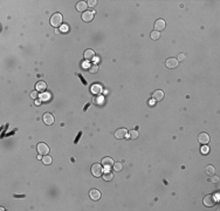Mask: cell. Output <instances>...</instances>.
<instances>
[{"label": "cell", "instance_id": "cell-2", "mask_svg": "<svg viewBox=\"0 0 220 211\" xmlns=\"http://www.w3.org/2000/svg\"><path fill=\"white\" fill-rule=\"evenodd\" d=\"M91 174L95 177H101L103 175V169H102V164L100 163H95L91 165Z\"/></svg>", "mask_w": 220, "mask_h": 211}, {"label": "cell", "instance_id": "cell-15", "mask_svg": "<svg viewBox=\"0 0 220 211\" xmlns=\"http://www.w3.org/2000/svg\"><path fill=\"white\" fill-rule=\"evenodd\" d=\"M102 165L105 168H110L111 165H114V160L111 157H103L102 158Z\"/></svg>", "mask_w": 220, "mask_h": 211}, {"label": "cell", "instance_id": "cell-29", "mask_svg": "<svg viewBox=\"0 0 220 211\" xmlns=\"http://www.w3.org/2000/svg\"><path fill=\"white\" fill-rule=\"evenodd\" d=\"M97 71H98V68H97V66H96V65H93L91 67L89 68V72H90V73H96Z\"/></svg>", "mask_w": 220, "mask_h": 211}, {"label": "cell", "instance_id": "cell-7", "mask_svg": "<svg viewBox=\"0 0 220 211\" xmlns=\"http://www.w3.org/2000/svg\"><path fill=\"white\" fill-rule=\"evenodd\" d=\"M127 135H128V130L125 128H119V129H117L115 131V137L118 138V140L127 137Z\"/></svg>", "mask_w": 220, "mask_h": 211}, {"label": "cell", "instance_id": "cell-26", "mask_svg": "<svg viewBox=\"0 0 220 211\" xmlns=\"http://www.w3.org/2000/svg\"><path fill=\"white\" fill-rule=\"evenodd\" d=\"M60 32H62V33H67V32H69V26H68V25H66V24L61 25Z\"/></svg>", "mask_w": 220, "mask_h": 211}, {"label": "cell", "instance_id": "cell-18", "mask_svg": "<svg viewBox=\"0 0 220 211\" xmlns=\"http://www.w3.org/2000/svg\"><path fill=\"white\" fill-rule=\"evenodd\" d=\"M102 176H103V180H104V181H108V182H109V181H111V180L114 178V174H113V172H110V171L103 172Z\"/></svg>", "mask_w": 220, "mask_h": 211}, {"label": "cell", "instance_id": "cell-30", "mask_svg": "<svg viewBox=\"0 0 220 211\" xmlns=\"http://www.w3.org/2000/svg\"><path fill=\"white\" fill-rule=\"evenodd\" d=\"M185 59H186V55H185L184 53H180V54L178 55V58H177L178 61H183V60H185Z\"/></svg>", "mask_w": 220, "mask_h": 211}, {"label": "cell", "instance_id": "cell-19", "mask_svg": "<svg viewBox=\"0 0 220 211\" xmlns=\"http://www.w3.org/2000/svg\"><path fill=\"white\" fill-rule=\"evenodd\" d=\"M127 136L130 137L131 140H136V138L138 137V131H137V130H130V131L128 132Z\"/></svg>", "mask_w": 220, "mask_h": 211}, {"label": "cell", "instance_id": "cell-12", "mask_svg": "<svg viewBox=\"0 0 220 211\" xmlns=\"http://www.w3.org/2000/svg\"><path fill=\"white\" fill-rule=\"evenodd\" d=\"M152 99L155 100V101H162V100L164 99V92L163 91H160V89H157V91H155L152 93Z\"/></svg>", "mask_w": 220, "mask_h": 211}, {"label": "cell", "instance_id": "cell-24", "mask_svg": "<svg viewBox=\"0 0 220 211\" xmlns=\"http://www.w3.org/2000/svg\"><path fill=\"white\" fill-rule=\"evenodd\" d=\"M114 170L115 171H121L122 170V168H123V165H122V163H119V162H117V163H114Z\"/></svg>", "mask_w": 220, "mask_h": 211}, {"label": "cell", "instance_id": "cell-14", "mask_svg": "<svg viewBox=\"0 0 220 211\" xmlns=\"http://www.w3.org/2000/svg\"><path fill=\"white\" fill-rule=\"evenodd\" d=\"M46 88H47V83L45 81H38L35 83V89L39 92H45Z\"/></svg>", "mask_w": 220, "mask_h": 211}, {"label": "cell", "instance_id": "cell-10", "mask_svg": "<svg viewBox=\"0 0 220 211\" xmlns=\"http://www.w3.org/2000/svg\"><path fill=\"white\" fill-rule=\"evenodd\" d=\"M165 27H166V23H165L163 19H158L155 23V31H157V32L163 31Z\"/></svg>", "mask_w": 220, "mask_h": 211}, {"label": "cell", "instance_id": "cell-1", "mask_svg": "<svg viewBox=\"0 0 220 211\" xmlns=\"http://www.w3.org/2000/svg\"><path fill=\"white\" fill-rule=\"evenodd\" d=\"M62 21H63V18L60 13H54L50 18V25L53 27H59L62 25Z\"/></svg>", "mask_w": 220, "mask_h": 211}, {"label": "cell", "instance_id": "cell-16", "mask_svg": "<svg viewBox=\"0 0 220 211\" xmlns=\"http://www.w3.org/2000/svg\"><path fill=\"white\" fill-rule=\"evenodd\" d=\"M102 86L101 85H93L91 86V88H90V92L93 93V94H95V95H98V94H101V92H102Z\"/></svg>", "mask_w": 220, "mask_h": 211}, {"label": "cell", "instance_id": "cell-23", "mask_svg": "<svg viewBox=\"0 0 220 211\" xmlns=\"http://www.w3.org/2000/svg\"><path fill=\"white\" fill-rule=\"evenodd\" d=\"M40 100H41V101H49V100H50V94H48V93L41 94L40 95Z\"/></svg>", "mask_w": 220, "mask_h": 211}, {"label": "cell", "instance_id": "cell-6", "mask_svg": "<svg viewBox=\"0 0 220 211\" xmlns=\"http://www.w3.org/2000/svg\"><path fill=\"white\" fill-rule=\"evenodd\" d=\"M198 140H199V143H201L204 146V144H207L208 142H210V135H208L207 132L203 131L199 134V136H198Z\"/></svg>", "mask_w": 220, "mask_h": 211}, {"label": "cell", "instance_id": "cell-32", "mask_svg": "<svg viewBox=\"0 0 220 211\" xmlns=\"http://www.w3.org/2000/svg\"><path fill=\"white\" fill-rule=\"evenodd\" d=\"M218 181H219V177H218V176H213V177H212V182H213V183H218Z\"/></svg>", "mask_w": 220, "mask_h": 211}, {"label": "cell", "instance_id": "cell-20", "mask_svg": "<svg viewBox=\"0 0 220 211\" xmlns=\"http://www.w3.org/2000/svg\"><path fill=\"white\" fill-rule=\"evenodd\" d=\"M43 163H45V164H50L52 163V157L49 156V155H43V156H42V160H41Z\"/></svg>", "mask_w": 220, "mask_h": 211}, {"label": "cell", "instance_id": "cell-31", "mask_svg": "<svg viewBox=\"0 0 220 211\" xmlns=\"http://www.w3.org/2000/svg\"><path fill=\"white\" fill-rule=\"evenodd\" d=\"M30 97H32V99H34V100H35V99H38V97H39V95H38V92H36V91L32 92V94H30Z\"/></svg>", "mask_w": 220, "mask_h": 211}, {"label": "cell", "instance_id": "cell-5", "mask_svg": "<svg viewBox=\"0 0 220 211\" xmlns=\"http://www.w3.org/2000/svg\"><path fill=\"white\" fill-rule=\"evenodd\" d=\"M94 15H95L94 11H85V12L82 13V20L85 21V23H90L94 19Z\"/></svg>", "mask_w": 220, "mask_h": 211}, {"label": "cell", "instance_id": "cell-25", "mask_svg": "<svg viewBox=\"0 0 220 211\" xmlns=\"http://www.w3.org/2000/svg\"><path fill=\"white\" fill-rule=\"evenodd\" d=\"M200 151H201V154L207 155V154H208V151H210V148L207 147V144H204V146L201 147V149H200Z\"/></svg>", "mask_w": 220, "mask_h": 211}, {"label": "cell", "instance_id": "cell-22", "mask_svg": "<svg viewBox=\"0 0 220 211\" xmlns=\"http://www.w3.org/2000/svg\"><path fill=\"white\" fill-rule=\"evenodd\" d=\"M214 171H215V168H214L213 165H207V166H206V174H207V175H213Z\"/></svg>", "mask_w": 220, "mask_h": 211}, {"label": "cell", "instance_id": "cell-17", "mask_svg": "<svg viewBox=\"0 0 220 211\" xmlns=\"http://www.w3.org/2000/svg\"><path fill=\"white\" fill-rule=\"evenodd\" d=\"M88 7V4L85 1H80L76 4V9L79 11V12H85V9Z\"/></svg>", "mask_w": 220, "mask_h": 211}, {"label": "cell", "instance_id": "cell-11", "mask_svg": "<svg viewBox=\"0 0 220 211\" xmlns=\"http://www.w3.org/2000/svg\"><path fill=\"white\" fill-rule=\"evenodd\" d=\"M89 197L93 199V201H98L101 198V191L97 190V189H91L89 192Z\"/></svg>", "mask_w": 220, "mask_h": 211}, {"label": "cell", "instance_id": "cell-21", "mask_svg": "<svg viewBox=\"0 0 220 211\" xmlns=\"http://www.w3.org/2000/svg\"><path fill=\"white\" fill-rule=\"evenodd\" d=\"M150 37H151L152 40H157V39H159V37H160V32L152 31V32H151V34H150Z\"/></svg>", "mask_w": 220, "mask_h": 211}, {"label": "cell", "instance_id": "cell-8", "mask_svg": "<svg viewBox=\"0 0 220 211\" xmlns=\"http://www.w3.org/2000/svg\"><path fill=\"white\" fill-rule=\"evenodd\" d=\"M42 120L45 122V124L47 126H52L54 123V116L50 113H45V115L42 116Z\"/></svg>", "mask_w": 220, "mask_h": 211}, {"label": "cell", "instance_id": "cell-4", "mask_svg": "<svg viewBox=\"0 0 220 211\" xmlns=\"http://www.w3.org/2000/svg\"><path fill=\"white\" fill-rule=\"evenodd\" d=\"M36 149H38V152L40 155H42V156H43V155H48V152H49V147L47 146L46 143H43V142L38 144Z\"/></svg>", "mask_w": 220, "mask_h": 211}, {"label": "cell", "instance_id": "cell-3", "mask_svg": "<svg viewBox=\"0 0 220 211\" xmlns=\"http://www.w3.org/2000/svg\"><path fill=\"white\" fill-rule=\"evenodd\" d=\"M203 203H204V205L205 206H208V208H211V206H213L215 203H217V199H215V197L213 196V195H206L205 197H204V199H203Z\"/></svg>", "mask_w": 220, "mask_h": 211}, {"label": "cell", "instance_id": "cell-28", "mask_svg": "<svg viewBox=\"0 0 220 211\" xmlns=\"http://www.w3.org/2000/svg\"><path fill=\"white\" fill-rule=\"evenodd\" d=\"M87 4H88V6L94 7V6H96V5H97V1H96V0H89V1H88Z\"/></svg>", "mask_w": 220, "mask_h": 211}, {"label": "cell", "instance_id": "cell-13", "mask_svg": "<svg viewBox=\"0 0 220 211\" xmlns=\"http://www.w3.org/2000/svg\"><path fill=\"white\" fill-rule=\"evenodd\" d=\"M84 59L87 61H93L95 59V52L93 49H85L84 51Z\"/></svg>", "mask_w": 220, "mask_h": 211}, {"label": "cell", "instance_id": "cell-27", "mask_svg": "<svg viewBox=\"0 0 220 211\" xmlns=\"http://www.w3.org/2000/svg\"><path fill=\"white\" fill-rule=\"evenodd\" d=\"M94 102H95L96 105H101V103L103 102V97H102V96H100V97H96V99L94 100Z\"/></svg>", "mask_w": 220, "mask_h": 211}, {"label": "cell", "instance_id": "cell-9", "mask_svg": "<svg viewBox=\"0 0 220 211\" xmlns=\"http://www.w3.org/2000/svg\"><path fill=\"white\" fill-rule=\"evenodd\" d=\"M178 60L177 59H176V58H169L168 60H166V62H165V65H166V67L168 68H176V67H177V66H178Z\"/></svg>", "mask_w": 220, "mask_h": 211}]
</instances>
